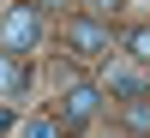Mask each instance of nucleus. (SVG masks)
I'll list each match as a JSON object with an SVG mask.
<instances>
[{
    "label": "nucleus",
    "mask_w": 150,
    "mask_h": 138,
    "mask_svg": "<svg viewBox=\"0 0 150 138\" xmlns=\"http://www.w3.org/2000/svg\"><path fill=\"white\" fill-rule=\"evenodd\" d=\"M36 42H42V12H36L30 0H12V6L0 12V48H6V54H30Z\"/></svg>",
    "instance_id": "1"
},
{
    "label": "nucleus",
    "mask_w": 150,
    "mask_h": 138,
    "mask_svg": "<svg viewBox=\"0 0 150 138\" xmlns=\"http://www.w3.org/2000/svg\"><path fill=\"white\" fill-rule=\"evenodd\" d=\"M96 108H102V84H90V78H78V84H66V96H60V132H78V126H90L96 120Z\"/></svg>",
    "instance_id": "2"
},
{
    "label": "nucleus",
    "mask_w": 150,
    "mask_h": 138,
    "mask_svg": "<svg viewBox=\"0 0 150 138\" xmlns=\"http://www.w3.org/2000/svg\"><path fill=\"white\" fill-rule=\"evenodd\" d=\"M66 48H72L78 60L108 54V24H96V18H72V24H66Z\"/></svg>",
    "instance_id": "3"
},
{
    "label": "nucleus",
    "mask_w": 150,
    "mask_h": 138,
    "mask_svg": "<svg viewBox=\"0 0 150 138\" xmlns=\"http://www.w3.org/2000/svg\"><path fill=\"white\" fill-rule=\"evenodd\" d=\"M24 84H30V72H24V60L0 48V102H12V96H24Z\"/></svg>",
    "instance_id": "4"
},
{
    "label": "nucleus",
    "mask_w": 150,
    "mask_h": 138,
    "mask_svg": "<svg viewBox=\"0 0 150 138\" xmlns=\"http://www.w3.org/2000/svg\"><path fill=\"white\" fill-rule=\"evenodd\" d=\"M108 90H114L120 102H138V96H150V90H144V78H138V72H126V66H108Z\"/></svg>",
    "instance_id": "5"
},
{
    "label": "nucleus",
    "mask_w": 150,
    "mask_h": 138,
    "mask_svg": "<svg viewBox=\"0 0 150 138\" xmlns=\"http://www.w3.org/2000/svg\"><path fill=\"white\" fill-rule=\"evenodd\" d=\"M126 132L150 138V96H138V102H126Z\"/></svg>",
    "instance_id": "6"
},
{
    "label": "nucleus",
    "mask_w": 150,
    "mask_h": 138,
    "mask_svg": "<svg viewBox=\"0 0 150 138\" xmlns=\"http://www.w3.org/2000/svg\"><path fill=\"white\" fill-rule=\"evenodd\" d=\"M126 54L150 66V24H138V30H126Z\"/></svg>",
    "instance_id": "7"
},
{
    "label": "nucleus",
    "mask_w": 150,
    "mask_h": 138,
    "mask_svg": "<svg viewBox=\"0 0 150 138\" xmlns=\"http://www.w3.org/2000/svg\"><path fill=\"white\" fill-rule=\"evenodd\" d=\"M24 138H60V114H48V120H30V126H24Z\"/></svg>",
    "instance_id": "8"
},
{
    "label": "nucleus",
    "mask_w": 150,
    "mask_h": 138,
    "mask_svg": "<svg viewBox=\"0 0 150 138\" xmlns=\"http://www.w3.org/2000/svg\"><path fill=\"white\" fill-rule=\"evenodd\" d=\"M12 120H18V108H12V102H0V138L12 132Z\"/></svg>",
    "instance_id": "9"
},
{
    "label": "nucleus",
    "mask_w": 150,
    "mask_h": 138,
    "mask_svg": "<svg viewBox=\"0 0 150 138\" xmlns=\"http://www.w3.org/2000/svg\"><path fill=\"white\" fill-rule=\"evenodd\" d=\"M30 6H36V12H54V6H60V0H30Z\"/></svg>",
    "instance_id": "10"
},
{
    "label": "nucleus",
    "mask_w": 150,
    "mask_h": 138,
    "mask_svg": "<svg viewBox=\"0 0 150 138\" xmlns=\"http://www.w3.org/2000/svg\"><path fill=\"white\" fill-rule=\"evenodd\" d=\"M60 138H78V132H60Z\"/></svg>",
    "instance_id": "11"
}]
</instances>
